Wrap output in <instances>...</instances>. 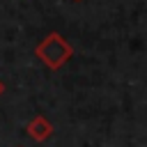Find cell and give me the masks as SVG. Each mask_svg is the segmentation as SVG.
I'll return each mask as SVG.
<instances>
[{
  "label": "cell",
  "mask_w": 147,
  "mask_h": 147,
  "mask_svg": "<svg viewBox=\"0 0 147 147\" xmlns=\"http://www.w3.org/2000/svg\"><path fill=\"white\" fill-rule=\"evenodd\" d=\"M34 53H37V57H39L46 67L60 69V67H64V64L69 62V57L74 55V48H71V44H69L62 34L51 32L46 39H41V44L34 48Z\"/></svg>",
  "instance_id": "cell-1"
},
{
  "label": "cell",
  "mask_w": 147,
  "mask_h": 147,
  "mask_svg": "<svg viewBox=\"0 0 147 147\" xmlns=\"http://www.w3.org/2000/svg\"><path fill=\"white\" fill-rule=\"evenodd\" d=\"M2 92H5V85H2V80H0V96H2Z\"/></svg>",
  "instance_id": "cell-3"
},
{
  "label": "cell",
  "mask_w": 147,
  "mask_h": 147,
  "mask_svg": "<svg viewBox=\"0 0 147 147\" xmlns=\"http://www.w3.org/2000/svg\"><path fill=\"white\" fill-rule=\"evenodd\" d=\"M53 133V126H51V122L46 119V117H41V115H37L30 124H28V136L30 138H34V140H46L48 136Z\"/></svg>",
  "instance_id": "cell-2"
},
{
  "label": "cell",
  "mask_w": 147,
  "mask_h": 147,
  "mask_svg": "<svg viewBox=\"0 0 147 147\" xmlns=\"http://www.w3.org/2000/svg\"><path fill=\"white\" fill-rule=\"evenodd\" d=\"M74 2H80V0H74Z\"/></svg>",
  "instance_id": "cell-4"
}]
</instances>
